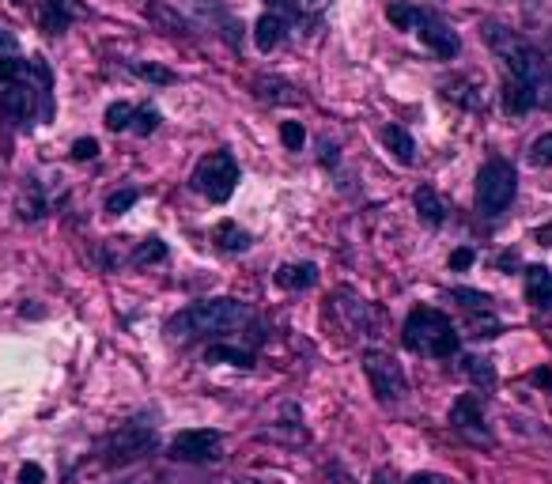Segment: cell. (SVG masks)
Wrapping results in <instances>:
<instances>
[{
  "label": "cell",
  "instance_id": "obj_31",
  "mask_svg": "<svg viewBox=\"0 0 552 484\" xmlns=\"http://www.w3.org/2000/svg\"><path fill=\"white\" fill-rule=\"evenodd\" d=\"M280 140H284V148H288V152H303L307 133H303V125H299V121H284V125H280Z\"/></svg>",
  "mask_w": 552,
  "mask_h": 484
},
{
  "label": "cell",
  "instance_id": "obj_6",
  "mask_svg": "<svg viewBox=\"0 0 552 484\" xmlns=\"http://www.w3.org/2000/svg\"><path fill=\"white\" fill-rule=\"evenodd\" d=\"M156 450V432L148 428V424H125L118 432H110L99 443V462L103 466H129V462H137L144 454H152Z\"/></svg>",
  "mask_w": 552,
  "mask_h": 484
},
{
  "label": "cell",
  "instance_id": "obj_26",
  "mask_svg": "<svg viewBox=\"0 0 552 484\" xmlns=\"http://www.w3.org/2000/svg\"><path fill=\"white\" fill-rule=\"evenodd\" d=\"M386 19L394 23L397 31H416V23H420V8L405 4V0H394V4L386 8Z\"/></svg>",
  "mask_w": 552,
  "mask_h": 484
},
{
  "label": "cell",
  "instance_id": "obj_14",
  "mask_svg": "<svg viewBox=\"0 0 552 484\" xmlns=\"http://www.w3.org/2000/svg\"><path fill=\"white\" fill-rule=\"evenodd\" d=\"M276 288H288V292H307L318 284V265L314 261H284L276 269Z\"/></svg>",
  "mask_w": 552,
  "mask_h": 484
},
{
  "label": "cell",
  "instance_id": "obj_20",
  "mask_svg": "<svg viewBox=\"0 0 552 484\" xmlns=\"http://www.w3.org/2000/svg\"><path fill=\"white\" fill-rule=\"evenodd\" d=\"M212 239H216V246H220L224 254H242V250H246V246L254 242L250 235H246V231H242L239 224H235V220H224V224H216Z\"/></svg>",
  "mask_w": 552,
  "mask_h": 484
},
{
  "label": "cell",
  "instance_id": "obj_39",
  "mask_svg": "<svg viewBox=\"0 0 552 484\" xmlns=\"http://www.w3.org/2000/svg\"><path fill=\"white\" fill-rule=\"evenodd\" d=\"M409 484H450L447 477H435V473H416V477H409Z\"/></svg>",
  "mask_w": 552,
  "mask_h": 484
},
{
  "label": "cell",
  "instance_id": "obj_11",
  "mask_svg": "<svg viewBox=\"0 0 552 484\" xmlns=\"http://www.w3.org/2000/svg\"><path fill=\"white\" fill-rule=\"evenodd\" d=\"M84 16L80 0H42V12H38V27L46 35H65L76 19Z\"/></svg>",
  "mask_w": 552,
  "mask_h": 484
},
{
  "label": "cell",
  "instance_id": "obj_27",
  "mask_svg": "<svg viewBox=\"0 0 552 484\" xmlns=\"http://www.w3.org/2000/svg\"><path fill=\"white\" fill-rule=\"evenodd\" d=\"M450 295H454V299H458L469 314H492V295L473 292V288H454Z\"/></svg>",
  "mask_w": 552,
  "mask_h": 484
},
{
  "label": "cell",
  "instance_id": "obj_28",
  "mask_svg": "<svg viewBox=\"0 0 552 484\" xmlns=\"http://www.w3.org/2000/svg\"><path fill=\"white\" fill-rule=\"evenodd\" d=\"M133 110H137L133 103H110L106 106V129L110 133H125L133 125Z\"/></svg>",
  "mask_w": 552,
  "mask_h": 484
},
{
  "label": "cell",
  "instance_id": "obj_29",
  "mask_svg": "<svg viewBox=\"0 0 552 484\" xmlns=\"http://www.w3.org/2000/svg\"><path fill=\"white\" fill-rule=\"evenodd\" d=\"M167 258V242H159V239H144L133 250V265H156V261Z\"/></svg>",
  "mask_w": 552,
  "mask_h": 484
},
{
  "label": "cell",
  "instance_id": "obj_5",
  "mask_svg": "<svg viewBox=\"0 0 552 484\" xmlns=\"http://www.w3.org/2000/svg\"><path fill=\"white\" fill-rule=\"evenodd\" d=\"M518 193V171L507 159H488L477 171V212L500 216L503 208L515 201Z\"/></svg>",
  "mask_w": 552,
  "mask_h": 484
},
{
  "label": "cell",
  "instance_id": "obj_32",
  "mask_svg": "<svg viewBox=\"0 0 552 484\" xmlns=\"http://www.w3.org/2000/svg\"><path fill=\"white\" fill-rule=\"evenodd\" d=\"M137 201H140L137 190H118V193H110V197H106V212H110V216H121V212H129Z\"/></svg>",
  "mask_w": 552,
  "mask_h": 484
},
{
  "label": "cell",
  "instance_id": "obj_7",
  "mask_svg": "<svg viewBox=\"0 0 552 484\" xmlns=\"http://www.w3.org/2000/svg\"><path fill=\"white\" fill-rule=\"evenodd\" d=\"M363 375L371 382L375 398L386 401V405H394V401H401L409 394L405 367H401L390 352H382V348H367V352H363Z\"/></svg>",
  "mask_w": 552,
  "mask_h": 484
},
{
  "label": "cell",
  "instance_id": "obj_40",
  "mask_svg": "<svg viewBox=\"0 0 552 484\" xmlns=\"http://www.w3.org/2000/svg\"><path fill=\"white\" fill-rule=\"evenodd\" d=\"M16 50V38L8 35V31H0V57H4V53H12Z\"/></svg>",
  "mask_w": 552,
  "mask_h": 484
},
{
  "label": "cell",
  "instance_id": "obj_42",
  "mask_svg": "<svg viewBox=\"0 0 552 484\" xmlns=\"http://www.w3.org/2000/svg\"><path fill=\"white\" fill-rule=\"evenodd\" d=\"M534 382H537V386H549V390H552V371H537Z\"/></svg>",
  "mask_w": 552,
  "mask_h": 484
},
{
  "label": "cell",
  "instance_id": "obj_2",
  "mask_svg": "<svg viewBox=\"0 0 552 484\" xmlns=\"http://www.w3.org/2000/svg\"><path fill=\"white\" fill-rule=\"evenodd\" d=\"M484 42H488V50L500 57L503 65H507V76H515L522 84H530L537 91V99L541 103H549L552 95V69L549 61H545V53L530 46L526 38H518L515 31H507L500 23H488L484 27Z\"/></svg>",
  "mask_w": 552,
  "mask_h": 484
},
{
  "label": "cell",
  "instance_id": "obj_4",
  "mask_svg": "<svg viewBox=\"0 0 552 484\" xmlns=\"http://www.w3.org/2000/svg\"><path fill=\"white\" fill-rule=\"evenodd\" d=\"M190 186L201 193V197H208L212 205H224V201H231L235 186H239V163H235L231 152H208V156H201V163L193 167Z\"/></svg>",
  "mask_w": 552,
  "mask_h": 484
},
{
  "label": "cell",
  "instance_id": "obj_23",
  "mask_svg": "<svg viewBox=\"0 0 552 484\" xmlns=\"http://www.w3.org/2000/svg\"><path fill=\"white\" fill-rule=\"evenodd\" d=\"M27 76H31V61H27V57H16V53H4V57H0V87L19 84V80H27Z\"/></svg>",
  "mask_w": 552,
  "mask_h": 484
},
{
  "label": "cell",
  "instance_id": "obj_37",
  "mask_svg": "<svg viewBox=\"0 0 552 484\" xmlns=\"http://www.w3.org/2000/svg\"><path fill=\"white\" fill-rule=\"evenodd\" d=\"M295 8L303 12V16H318V12H326L329 0H295Z\"/></svg>",
  "mask_w": 552,
  "mask_h": 484
},
{
  "label": "cell",
  "instance_id": "obj_22",
  "mask_svg": "<svg viewBox=\"0 0 552 484\" xmlns=\"http://www.w3.org/2000/svg\"><path fill=\"white\" fill-rule=\"evenodd\" d=\"M254 91H258L261 99H269V103H299L295 87L284 84L280 76H258V80H254Z\"/></svg>",
  "mask_w": 552,
  "mask_h": 484
},
{
  "label": "cell",
  "instance_id": "obj_34",
  "mask_svg": "<svg viewBox=\"0 0 552 484\" xmlns=\"http://www.w3.org/2000/svg\"><path fill=\"white\" fill-rule=\"evenodd\" d=\"M473 261H477V250H473V246H458V250L450 254V269H454V273H466Z\"/></svg>",
  "mask_w": 552,
  "mask_h": 484
},
{
  "label": "cell",
  "instance_id": "obj_45",
  "mask_svg": "<svg viewBox=\"0 0 552 484\" xmlns=\"http://www.w3.org/2000/svg\"><path fill=\"white\" fill-rule=\"evenodd\" d=\"M12 4H27V0H12Z\"/></svg>",
  "mask_w": 552,
  "mask_h": 484
},
{
  "label": "cell",
  "instance_id": "obj_36",
  "mask_svg": "<svg viewBox=\"0 0 552 484\" xmlns=\"http://www.w3.org/2000/svg\"><path fill=\"white\" fill-rule=\"evenodd\" d=\"M42 481H46V473H42L38 462H23L19 466V484H42Z\"/></svg>",
  "mask_w": 552,
  "mask_h": 484
},
{
  "label": "cell",
  "instance_id": "obj_17",
  "mask_svg": "<svg viewBox=\"0 0 552 484\" xmlns=\"http://www.w3.org/2000/svg\"><path fill=\"white\" fill-rule=\"evenodd\" d=\"M382 144H386V152H390L397 163H405V167H413L416 163V144H413V137L405 133V125H382Z\"/></svg>",
  "mask_w": 552,
  "mask_h": 484
},
{
  "label": "cell",
  "instance_id": "obj_1",
  "mask_svg": "<svg viewBox=\"0 0 552 484\" xmlns=\"http://www.w3.org/2000/svg\"><path fill=\"white\" fill-rule=\"evenodd\" d=\"M258 314L246 307L242 299H205L193 303L186 311H178L167 322V337L171 341H201V337H235L239 329L254 326Z\"/></svg>",
  "mask_w": 552,
  "mask_h": 484
},
{
  "label": "cell",
  "instance_id": "obj_33",
  "mask_svg": "<svg viewBox=\"0 0 552 484\" xmlns=\"http://www.w3.org/2000/svg\"><path fill=\"white\" fill-rule=\"evenodd\" d=\"M530 163H534V167H552V133H541V137L530 144Z\"/></svg>",
  "mask_w": 552,
  "mask_h": 484
},
{
  "label": "cell",
  "instance_id": "obj_9",
  "mask_svg": "<svg viewBox=\"0 0 552 484\" xmlns=\"http://www.w3.org/2000/svg\"><path fill=\"white\" fill-rule=\"evenodd\" d=\"M450 428L458 435H466L473 443H488V424H484V405L477 394H462V398L450 405Z\"/></svg>",
  "mask_w": 552,
  "mask_h": 484
},
{
  "label": "cell",
  "instance_id": "obj_44",
  "mask_svg": "<svg viewBox=\"0 0 552 484\" xmlns=\"http://www.w3.org/2000/svg\"><path fill=\"white\" fill-rule=\"evenodd\" d=\"M265 4H280V0H265Z\"/></svg>",
  "mask_w": 552,
  "mask_h": 484
},
{
  "label": "cell",
  "instance_id": "obj_3",
  "mask_svg": "<svg viewBox=\"0 0 552 484\" xmlns=\"http://www.w3.org/2000/svg\"><path fill=\"white\" fill-rule=\"evenodd\" d=\"M401 341H405V348H413V352L428 356V360H443V356H454L462 348V337H458L454 322L443 311H435V307H416L405 318Z\"/></svg>",
  "mask_w": 552,
  "mask_h": 484
},
{
  "label": "cell",
  "instance_id": "obj_35",
  "mask_svg": "<svg viewBox=\"0 0 552 484\" xmlns=\"http://www.w3.org/2000/svg\"><path fill=\"white\" fill-rule=\"evenodd\" d=\"M95 156H99V144H95L91 137H80L76 144H72V159L84 163V159H95Z\"/></svg>",
  "mask_w": 552,
  "mask_h": 484
},
{
  "label": "cell",
  "instance_id": "obj_43",
  "mask_svg": "<svg viewBox=\"0 0 552 484\" xmlns=\"http://www.w3.org/2000/svg\"><path fill=\"white\" fill-rule=\"evenodd\" d=\"M537 242H545V246H552V224H545L541 231H537Z\"/></svg>",
  "mask_w": 552,
  "mask_h": 484
},
{
  "label": "cell",
  "instance_id": "obj_15",
  "mask_svg": "<svg viewBox=\"0 0 552 484\" xmlns=\"http://www.w3.org/2000/svg\"><path fill=\"white\" fill-rule=\"evenodd\" d=\"M144 16L152 19L159 31H167V35H190V19L182 16L174 4H167V0H148Z\"/></svg>",
  "mask_w": 552,
  "mask_h": 484
},
{
  "label": "cell",
  "instance_id": "obj_8",
  "mask_svg": "<svg viewBox=\"0 0 552 484\" xmlns=\"http://www.w3.org/2000/svg\"><path fill=\"white\" fill-rule=\"evenodd\" d=\"M220 450H224V432L216 428H190L171 439L174 462H216Z\"/></svg>",
  "mask_w": 552,
  "mask_h": 484
},
{
  "label": "cell",
  "instance_id": "obj_21",
  "mask_svg": "<svg viewBox=\"0 0 552 484\" xmlns=\"http://www.w3.org/2000/svg\"><path fill=\"white\" fill-rule=\"evenodd\" d=\"M462 375H466L469 382H477L481 390H492L496 386V363L484 360V356H462Z\"/></svg>",
  "mask_w": 552,
  "mask_h": 484
},
{
  "label": "cell",
  "instance_id": "obj_13",
  "mask_svg": "<svg viewBox=\"0 0 552 484\" xmlns=\"http://www.w3.org/2000/svg\"><path fill=\"white\" fill-rule=\"evenodd\" d=\"M500 103L507 114L526 118L534 106H541V99H537V91L530 84H522V80H515V76H507V80H503V91H500Z\"/></svg>",
  "mask_w": 552,
  "mask_h": 484
},
{
  "label": "cell",
  "instance_id": "obj_25",
  "mask_svg": "<svg viewBox=\"0 0 552 484\" xmlns=\"http://www.w3.org/2000/svg\"><path fill=\"white\" fill-rule=\"evenodd\" d=\"M208 363H235V367H254V356L246 348H235V345H212L205 352Z\"/></svg>",
  "mask_w": 552,
  "mask_h": 484
},
{
  "label": "cell",
  "instance_id": "obj_18",
  "mask_svg": "<svg viewBox=\"0 0 552 484\" xmlns=\"http://www.w3.org/2000/svg\"><path fill=\"white\" fill-rule=\"evenodd\" d=\"M413 201H416L420 220H424L428 227H443V224H447V201H443V197H439L432 186H420Z\"/></svg>",
  "mask_w": 552,
  "mask_h": 484
},
{
  "label": "cell",
  "instance_id": "obj_19",
  "mask_svg": "<svg viewBox=\"0 0 552 484\" xmlns=\"http://www.w3.org/2000/svg\"><path fill=\"white\" fill-rule=\"evenodd\" d=\"M280 38H284V19L276 16V12H265V16L254 23V46L269 53L280 46Z\"/></svg>",
  "mask_w": 552,
  "mask_h": 484
},
{
  "label": "cell",
  "instance_id": "obj_24",
  "mask_svg": "<svg viewBox=\"0 0 552 484\" xmlns=\"http://www.w3.org/2000/svg\"><path fill=\"white\" fill-rule=\"evenodd\" d=\"M129 72L133 76H140V80H148V84H156V87H167V84H174L178 76H174L167 65H156V61H133L129 65Z\"/></svg>",
  "mask_w": 552,
  "mask_h": 484
},
{
  "label": "cell",
  "instance_id": "obj_38",
  "mask_svg": "<svg viewBox=\"0 0 552 484\" xmlns=\"http://www.w3.org/2000/svg\"><path fill=\"white\" fill-rule=\"evenodd\" d=\"M326 484H356L352 481V473L345 466H329L326 469Z\"/></svg>",
  "mask_w": 552,
  "mask_h": 484
},
{
  "label": "cell",
  "instance_id": "obj_30",
  "mask_svg": "<svg viewBox=\"0 0 552 484\" xmlns=\"http://www.w3.org/2000/svg\"><path fill=\"white\" fill-rule=\"evenodd\" d=\"M137 137H148V133H156L159 129V114L152 110V106H140V110H133V125H129Z\"/></svg>",
  "mask_w": 552,
  "mask_h": 484
},
{
  "label": "cell",
  "instance_id": "obj_12",
  "mask_svg": "<svg viewBox=\"0 0 552 484\" xmlns=\"http://www.w3.org/2000/svg\"><path fill=\"white\" fill-rule=\"evenodd\" d=\"M522 288H526V303L537 311L552 307V273L545 265H526L522 269Z\"/></svg>",
  "mask_w": 552,
  "mask_h": 484
},
{
  "label": "cell",
  "instance_id": "obj_41",
  "mask_svg": "<svg viewBox=\"0 0 552 484\" xmlns=\"http://www.w3.org/2000/svg\"><path fill=\"white\" fill-rule=\"evenodd\" d=\"M375 484H394V473L390 469H375Z\"/></svg>",
  "mask_w": 552,
  "mask_h": 484
},
{
  "label": "cell",
  "instance_id": "obj_16",
  "mask_svg": "<svg viewBox=\"0 0 552 484\" xmlns=\"http://www.w3.org/2000/svg\"><path fill=\"white\" fill-rule=\"evenodd\" d=\"M16 212H19V220H27V224H35V220H42V216L50 212V201H46V193L38 186V178H27V182H23Z\"/></svg>",
  "mask_w": 552,
  "mask_h": 484
},
{
  "label": "cell",
  "instance_id": "obj_10",
  "mask_svg": "<svg viewBox=\"0 0 552 484\" xmlns=\"http://www.w3.org/2000/svg\"><path fill=\"white\" fill-rule=\"evenodd\" d=\"M416 35H420V42L428 46V50L435 53V57H443V61H450V57H458V50H462V42H458V35L450 31L443 19L428 16V12H420V23H416Z\"/></svg>",
  "mask_w": 552,
  "mask_h": 484
}]
</instances>
